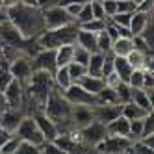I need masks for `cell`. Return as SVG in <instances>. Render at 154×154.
<instances>
[{
    "label": "cell",
    "instance_id": "obj_8",
    "mask_svg": "<svg viewBox=\"0 0 154 154\" xmlns=\"http://www.w3.org/2000/svg\"><path fill=\"white\" fill-rule=\"evenodd\" d=\"M61 93L65 95V98H67L72 106H80V104H84V106H93V104H97V95L85 91L84 87L80 84H76V82H72L67 89H63Z\"/></svg>",
    "mask_w": 154,
    "mask_h": 154
},
{
    "label": "cell",
    "instance_id": "obj_54",
    "mask_svg": "<svg viewBox=\"0 0 154 154\" xmlns=\"http://www.w3.org/2000/svg\"><path fill=\"white\" fill-rule=\"evenodd\" d=\"M23 4H28V6H37V0H20Z\"/></svg>",
    "mask_w": 154,
    "mask_h": 154
},
{
    "label": "cell",
    "instance_id": "obj_3",
    "mask_svg": "<svg viewBox=\"0 0 154 154\" xmlns=\"http://www.w3.org/2000/svg\"><path fill=\"white\" fill-rule=\"evenodd\" d=\"M54 78H52V72L48 71H34L32 76L28 78V82L24 84V93H28V98L34 106H37V112H43L45 108V100L47 97L50 95V91L54 89Z\"/></svg>",
    "mask_w": 154,
    "mask_h": 154
},
{
    "label": "cell",
    "instance_id": "obj_42",
    "mask_svg": "<svg viewBox=\"0 0 154 154\" xmlns=\"http://www.w3.org/2000/svg\"><path fill=\"white\" fill-rule=\"evenodd\" d=\"M130 87H143V69H134L128 78Z\"/></svg>",
    "mask_w": 154,
    "mask_h": 154
},
{
    "label": "cell",
    "instance_id": "obj_43",
    "mask_svg": "<svg viewBox=\"0 0 154 154\" xmlns=\"http://www.w3.org/2000/svg\"><path fill=\"white\" fill-rule=\"evenodd\" d=\"M130 17H132V13H115L112 17H108V20H112V23L117 24V26H128L130 24Z\"/></svg>",
    "mask_w": 154,
    "mask_h": 154
},
{
    "label": "cell",
    "instance_id": "obj_11",
    "mask_svg": "<svg viewBox=\"0 0 154 154\" xmlns=\"http://www.w3.org/2000/svg\"><path fill=\"white\" fill-rule=\"evenodd\" d=\"M8 65H9V71H11L13 78L19 80L23 85L28 82V78L32 76V72H34V67H32V58L26 56V54H24V56L13 58L11 61H8Z\"/></svg>",
    "mask_w": 154,
    "mask_h": 154
},
{
    "label": "cell",
    "instance_id": "obj_24",
    "mask_svg": "<svg viewBox=\"0 0 154 154\" xmlns=\"http://www.w3.org/2000/svg\"><path fill=\"white\" fill-rule=\"evenodd\" d=\"M102 61H104V54L102 52H91L89 61H87V65H85L87 74L100 76V78H102Z\"/></svg>",
    "mask_w": 154,
    "mask_h": 154
},
{
    "label": "cell",
    "instance_id": "obj_40",
    "mask_svg": "<svg viewBox=\"0 0 154 154\" xmlns=\"http://www.w3.org/2000/svg\"><path fill=\"white\" fill-rule=\"evenodd\" d=\"M104 26H106V19H91V20H87V23L80 24L82 30H89V32H95V34L104 30Z\"/></svg>",
    "mask_w": 154,
    "mask_h": 154
},
{
    "label": "cell",
    "instance_id": "obj_20",
    "mask_svg": "<svg viewBox=\"0 0 154 154\" xmlns=\"http://www.w3.org/2000/svg\"><path fill=\"white\" fill-rule=\"evenodd\" d=\"M149 19H150V13L141 11V9H136V11L132 13V17H130V24H128V28H130V32H132V37L141 34L143 28L147 26Z\"/></svg>",
    "mask_w": 154,
    "mask_h": 154
},
{
    "label": "cell",
    "instance_id": "obj_4",
    "mask_svg": "<svg viewBox=\"0 0 154 154\" xmlns=\"http://www.w3.org/2000/svg\"><path fill=\"white\" fill-rule=\"evenodd\" d=\"M78 30L80 26L76 23H69L58 28H47L37 35V43L41 48H54V50L61 45H74Z\"/></svg>",
    "mask_w": 154,
    "mask_h": 154
},
{
    "label": "cell",
    "instance_id": "obj_5",
    "mask_svg": "<svg viewBox=\"0 0 154 154\" xmlns=\"http://www.w3.org/2000/svg\"><path fill=\"white\" fill-rule=\"evenodd\" d=\"M15 136H19L20 139H24V141H30V143H34V145H41L43 141H45V137H43V134H41V130H39V126H37V123H35V119H34V115H24L23 117V121L19 123V126H17V130L13 132Z\"/></svg>",
    "mask_w": 154,
    "mask_h": 154
},
{
    "label": "cell",
    "instance_id": "obj_30",
    "mask_svg": "<svg viewBox=\"0 0 154 154\" xmlns=\"http://www.w3.org/2000/svg\"><path fill=\"white\" fill-rule=\"evenodd\" d=\"M11 80H13V74H11V71H9L8 61L6 60H0V93H2L6 87L11 84Z\"/></svg>",
    "mask_w": 154,
    "mask_h": 154
},
{
    "label": "cell",
    "instance_id": "obj_22",
    "mask_svg": "<svg viewBox=\"0 0 154 154\" xmlns=\"http://www.w3.org/2000/svg\"><path fill=\"white\" fill-rule=\"evenodd\" d=\"M76 84H80L85 91H89V93H93V95H97V93L106 85L104 78H100V76H91V74H87V72L82 76V78L76 80Z\"/></svg>",
    "mask_w": 154,
    "mask_h": 154
},
{
    "label": "cell",
    "instance_id": "obj_31",
    "mask_svg": "<svg viewBox=\"0 0 154 154\" xmlns=\"http://www.w3.org/2000/svg\"><path fill=\"white\" fill-rule=\"evenodd\" d=\"M115 91H117V98H119V104H126L132 100V87L126 82H119L115 85Z\"/></svg>",
    "mask_w": 154,
    "mask_h": 154
},
{
    "label": "cell",
    "instance_id": "obj_28",
    "mask_svg": "<svg viewBox=\"0 0 154 154\" xmlns=\"http://www.w3.org/2000/svg\"><path fill=\"white\" fill-rule=\"evenodd\" d=\"M97 104H119V98H117L115 87L104 85L102 89L97 93Z\"/></svg>",
    "mask_w": 154,
    "mask_h": 154
},
{
    "label": "cell",
    "instance_id": "obj_10",
    "mask_svg": "<svg viewBox=\"0 0 154 154\" xmlns=\"http://www.w3.org/2000/svg\"><path fill=\"white\" fill-rule=\"evenodd\" d=\"M132 139L126 136H106L100 143H97L93 150L97 152H108V154H117V152H125L130 147Z\"/></svg>",
    "mask_w": 154,
    "mask_h": 154
},
{
    "label": "cell",
    "instance_id": "obj_38",
    "mask_svg": "<svg viewBox=\"0 0 154 154\" xmlns=\"http://www.w3.org/2000/svg\"><path fill=\"white\" fill-rule=\"evenodd\" d=\"M19 141H20V137L15 136V134H11V136H9V139L4 143L2 147H0V154H15Z\"/></svg>",
    "mask_w": 154,
    "mask_h": 154
},
{
    "label": "cell",
    "instance_id": "obj_49",
    "mask_svg": "<svg viewBox=\"0 0 154 154\" xmlns=\"http://www.w3.org/2000/svg\"><path fill=\"white\" fill-rule=\"evenodd\" d=\"M58 4V0H37V6L41 9H45V8H50V6H56Z\"/></svg>",
    "mask_w": 154,
    "mask_h": 154
},
{
    "label": "cell",
    "instance_id": "obj_7",
    "mask_svg": "<svg viewBox=\"0 0 154 154\" xmlns=\"http://www.w3.org/2000/svg\"><path fill=\"white\" fill-rule=\"evenodd\" d=\"M78 136H80V141L84 143V145H87L89 149H93L97 143H100L108 136L106 125H102V123H98V121L93 119L89 125H85L84 128L78 130Z\"/></svg>",
    "mask_w": 154,
    "mask_h": 154
},
{
    "label": "cell",
    "instance_id": "obj_21",
    "mask_svg": "<svg viewBox=\"0 0 154 154\" xmlns=\"http://www.w3.org/2000/svg\"><path fill=\"white\" fill-rule=\"evenodd\" d=\"M132 71H134V67L128 63L126 56H113V72L119 76L121 82L128 84V78H130Z\"/></svg>",
    "mask_w": 154,
    "mask_h": 154
},
{
    "label": "cell",
    "instance_id": "obj_1",
    "mask_svg": "<svg viewBox=\"0 0 154 154\" xmlns=\"http://www.w3.org/2000/svg\"><path fill=\"white\" fill-rule=\"evenodd\" d=\"M6 13H8V20L26 39H34L45 30L43 9L39 6H28L23 2H17L11 8H6Z\"/></svg>",
    "mask_w": 154,
    "mask_h": 154
},
{
    "label": "cell",
    "instance_id": "obj_9",
    "mask_svg": "<svg viewBox=\"0 0 154 154\" xmlns=\"http://www.w3.org/2000/svg\"><path fill=\"white\" fill-rule=\"evenodd\" d=\"M43 20H45V30L47 28H58V26H63V24L74 23V19L67 13V9L58 6V4L43 9Z\"/></svg>",
    "mask_w": 154,
    "mask_h": 154
},
{
    "label": "cell",
    "instance_id": "obj_35",
    "mask_svg": "<svg viewBox=\"0 0 154 154\" xmlns=\"http://www.w3.org/2000/svg\"><path fill=\"white\" fill-rule=\"evenodd\" d=\"M149 56V54H147ZM145 54H141V52H137V50H134L132 48L130 52H128V56H126V60H128V63L132 65L134 69H143V63H145Z\"/></svg>",
    "mask_w": 154,
    "mask_h": 154
},
{
    "label": "cell",
    "instance_id": "obj_12",
    "mask_svg": "<svg viewBox=\"0 0 154 154\" xmlns=\"http://www.w3.org/2000/svg\"><path fill=\"white\" fill-rule=\"evenodd\" d=\"M32 67H34V71H48L54 74V71L58 69L56 50L54 48H41L35 56H32Z\"/></svg>",
    "mask_w": 154,
    "mask_h": 154
},
{
    "label": "cell",
    "instance_id": "obj_16",
    "mask_svg": "<svg viewBox=\"0 0 154 154\" xmlns=\"http://www.w3.org/2000/svg\"><path fill=\"white\" fill-rule=\"evenodd\" d=\"M93 121V112H91V106H72V112H71V125L74 130H80L85 125H89Z\"/></svg>",
    "mask_w": 154,
    "mask_h": 154
},
{
    "label": "cell",
    "instance_id": "obj_44",
    "mask_svg": "<svg viewBox=\"0 0 154 154\" xmlns=\"http://www.w3.org/2000/svg\"><path fill=\"white\" fill-rule=\"evenodd\" d=\"M91 13H93V19H106L102 0H91Z\"/></svg>",
    "mask_w": 154,
    "mask_h": 154
},
{
    "label": "cell",
    "instance_id": "obj_41",
    "mask_svg": "<svg viewBox=\"0 0 154 154\" xmlns=\"http://www.w3.org/2000/svg\"><path fill=\"white\" fill-rule=\"evenodd\" d=\"M137 9L134 0H117V13H134Z\"/></svg>",
    "mask_w": 154,
    "mask_h": 154
},
{
    "label": "cell",
    "instance_id": "obj_46",
    "mask_svg": "<svg viewBox=\"0 0 154 154\" xmlns=\"http://www.w3.org/2000/svg\"><path fill=\"white\" fill-rule=\"evenodd\" d=\"M102 8H104V15L106 19L117 13V0H102Z\"/></svg>",
    "mask_w": 154,
    "mask_h": 154
},
{
    "label": "cell",
    "instance_id": "obj_26",
    "mask_svg": "<svg viewBox=\"0 0 154 154\" xmlns=\"http://www.w3.org/2000/svg\"><path fill=\"white\" fill-rule=\"evenodd\" d=\"M52 78H54V85H56L60 91L67 89V87H69V85L72 84L71 76H69V72H67V65H65V67H58L56 71H54Z\"/></svg>",
    "mask_w": 154,
    "mask_h": 154
},
{
    "label": "cell",
    "instance_id": "obj_19",
    "mask_svg": "<svg viewBox=\"0 0 154 154\" xmlns=\"http://www.w3.org/2000/svg\"><path fill=\"white\" fill-rule=\"evenodd\" d=\"M74 45H78L85 50H89V52H98L97 48V34L95 32H89V30H78V34H76V41H74Z\"/></svg>",
    "mask_w": 154,
    "mask_h": 154
},
{
    "label": "cell",
    "instance_id": "obj_15",
    "mask_svg": "<svg viewBox=\"0 0 154 154\" xmlns=\"http://www.w3.org/2000/svg\"><path fill=\"white\" fill-rule=\"evenodd\" d=\"M23 117H24V112L20 108H6L0 113V128H4L13 134L19 126V123L23 121Z\"/></svg>",
    "mask_w": 154,
    "mask_h": 154
},
{
    "label": "cell",
    "instance_id": "obj_2",
    "mask_svg": "<svg viewBox=\"0 0 154 154\" xmlns=\"http://www.w3.org/2000/svg\"><path fill=\"white\" fill-rule=\"evenodd\" d=\"M71 112H72V104L65 98V95L58 87H54L45 100L43 113L56 123L60 132H69V130H74L71 125Z\"/></svg>",
    "mask_w": 154,
    "mask_h": 154
},
{
    "label": "cell",
    "instance_id": "obj_56",
    "mask_svg": "<svg viewBox=\"0 0 154 154\" xmlns=\"http://www.w3.org/2000/svg\"><path fill=\"white\" fill-rule=\"evenodd\" d=\"M4 8V4H2V0H0V9H2Z\"/></svg>",
    "mask_w": 154,
    "mask_h": 154
},
{
    "label": "cell",
    "instance_id": "obj_34",
    "mask_svg": "<svg viewBox=\"0 0 154 154\" xmlns=\"http://www.w3.org/2000/svg\"><path fill=\"white\" fill-rule=\"evenodd\" d=\"M67 72H69V76H71V80L76 82L78 78H82V76L87 72V69H85V65H82V63L71 61V63L67 65Z\"/></svg>",
    "mask_w": 154,
    "mask_h": 154
},
{
    "label": "cell",
    "instance_id": "obj_36",
    "mask_svg": "<svg viewBox=\"0 0 154 154\" xmlns=\"http://www.w3.org/2000/svg\"><path fill=\"white\" fill-rule=\"evenodd\" d=\"M132 45H134V50L145 54V56H147V54H152V47L141 35H134V37H132Z\"/></svg>",
    "mask_w": 154,
    "mask_h": 154
},
{
    "label": "cell",
    "instance_id": "obj_32",
    "mask_svg": "<svg viewBox=\"0 0 154 154\" xmlns=\"http://www.w3.org/2000/svg\"><path fill=\"white\" fill-rule=\"evenodd\" d=\"M97 48L98 52H112V39H109V35L106 34V30H100V32H97Z\"/></svg>",
    "mask_w": 154,
    "mask_h": 154
},
{
    "label": "cell",
    "instance_id": "obj_39",
    "mask_svg": "<svg viewBox=\"0 0 154 154\" xmlns=\"http://www.w3.org/2000/svg\"><path fill=\"white\" fill-rule=\"evenodd\" d=\"M89 56H91V52L89 50H85L78 45H74V52H72V61L76 63H82V65H87V61H89Z\"/></svg>",
    "mask_w": 154,
    "mask_h": 154
},
{
    "label": "cell",
    "instance_id": "obj_17",
    "mask_svg": "<svg viewBox=\"0 0 154 154\" xmlns=\"http://www.w3.org/2000/svg\"><path fill=\"white\" fill-rule=\"evenodd\" d=\"M34 119H35V123L41 130V134L43 137H45V141H52V139H56V136L60 134V130L56 126V123H54L52 119H48L43 112H35L34 113Z\"/></svg>",
    "mask_w": 154,
    "mask_h": 154
},
{
    "label": "cell",
    "instance_id": "obj_57",
    "mask_svg": "<svg viewBox=\"0 0 154 154\" xmlns=\"http://www.w3.org/2000/svg\"><path fill=\"white\" fill-rule=\"evenodd\" d=\"M0 60H2V58H0Z\"/></svg>",
    "mask_w": 154,
    "mask_h": 154
},
{
    "label": "cell",
    "instance_id": "obj_45",
    "mask_svg": "<svg viewBox=\"0 0 154 154\" xmlns=\"http://www.w3.org/2000/svg\"><path fill=\"white\" fill-rule=\"evenodd\" d=\"M112 71H113V54L106 52L104 54V61H102V78L106 74H109Z\"/></svg>",
    "mask_w": 154,
    "mask_h": 154
},
{
    "label": "cell",
    "instance_id": "obj_48",
    "mask_svg": "<svg viewBox=\"0 0 154 154\" xmlns=\"http://www.w3.org/2000/svg\"><path fill=\"white\" fill-rule=\"evenodd\" d=\"M85 2H89V0H58V6L65 8L69 4H85Z\"/></svg>",
    "mask_w": 154,
    "mask_h": 154
},
{
    "label": "cell",
    "instance_id": "obj_51",
    "mask_svg": "<svg viewBox=\"0 0 154 154\" xmlns=\"http://www.w3.org/2000/svg\"><path fill=\"white\" fill-rule=\"evenodd\" d=\"M6 108H8V102H6V98H4V93H0V113H2Z\"/></svg>",
    "mask_w": 154,
    "mask_h": 154
},
{
    "label": "cell",
    "instance_id": "obj_53",
    "mask_svg": "<svg viewBox=\"0 0 154 154\" xmlns=\"http://www.w3.org/2000/svg\"><path fill=\"white\" fill-rule=\"evenodd\" d=\"M17 2H20V0H2V4H4V8H11V6H15Z\"/></svg>",
    "mask_w": 154,
    "mask_h": 154
},
{
    "label": "cell",
    "instance_id": "obj_13",
    "mask_svg": "<svg viewBox=\"0 0 154 154\" xmlns=\"http://www.w3.org/2000/svg\"><path fill=\"white\" fill-rule=\"evenodd\" d=\"M121 109H123V104H93L91 106L93 119L98 121V123H102V125H108L109 121L119 117Z\"/></svg>",
    "mask_w": 154,
    "mask_h": 154
},
{
    "label": "cell",
    "instance_id": "obj_47",
    "mask_svg": "<svg viewBox=\"0 0 154 154\" xmlns=\"http://www.w3.org/2000/svg\"><path fill=\"white\" fill-rule=\"evenodd\" d=\"M80 8H82V4H69V6H65V9H67V13H69L72 19H74L76 15H78Z\"/></svg>",
    "mask_w": 154,
    "mask_h": 154
},
{
    "label": "cell",
    "instance_id": "obj_18",
    "mask_svg": "<svg viewBox=\"0 0 154 154\" xmlns=\"http://www.w3.org/2000/svg\"><path fill=\"white\" fill-rule=\"evenodd\" d=\"M128 130H130V121L125 115H119L106 125L108 136H126L128 137Z\"/></svg>",
    "mask_w": 154,
    "mask_h": 154
},
{
    "label": "cell",
    "instance_id": "obj_37",
    "mask_svg": "<svg viewBox=\"0 0 154 154\" xmlns=\"http://www.w3.org/2000/svg\"><path fill=\"white\" fill-rule=\"evenodd\" d=\"M15 154H39V147L34 145V143H30V141L20 139V141H19V145H17Z\"/></svg>",
    "mask_w": 154,
    "mask_h": 154
},
{
    "label": "cell",
    "instance_id": "obj_14",
    "mask_svg": "<svg viewBox=\"0 0 154 154\" xmlns=\"http://www.w3.org/2000/svg\"><path fill=\"white\" fill-rule=\"evenodd\" d=\"M4 93V98L8 102V108H23V102H24V85L20 84L19 80H11L6 89L2 91Z\"/></svg>",
    "mask_w": 154,
    "mask_h": 154
},
{
    "label": "cell",
    "instance_id": "obj_50",
    "mask_svg": "<svg viewBox=\"0 0 154 154\" xmlns=\"http://www.w3.org/2000/svg\"><path fill=\"white\" fill-rule=\"evenodd\" d=\"M9 136H11V132H8V130H4V128H0V147H2L4 143L9 139Z\"/></svg>",
    "mask_w": 154,
    "mask_h": 154
},
{
    "label": "cell",
    "instance_id": "obj_29",
    "mask_svg": "<svg viewBox=\"0 0 154 154\" xmlns=\"http://www.w3.org/2000/svg\"><path fill=\"white\" fill-rule=\"evenodd\" d=\"M150 113V112H149ZM121 115H125L128 121H132V119H141V117H145L147 115V112L143 108H139L137 104H134V102H126V104H123V109H121Z\"/></svg>",
    "mask_w": 154,
    "mask_h": 154
},
{
    "label": "cell",
    "instance_id": "obj_52",
    "mask_svg": "<svg viewBox=\"0 0 154 154\" xmlns=\"http://www.w3.org/2000/svg\"><path fill=\"white\" fill-rule=\"evenodd\" d=\"M6 20H8V13H6V8H2L0 9V24L6 23Z\"/></svg>",
    "mask_w": 154,
    "mask_h": 154
},
{
    "label": "cell",
    "instance_id": "obj_25",
    "mask_svg": "<svg viewBox=\"0 0 154 154\" xmlns=\"http://www.w3.org/2000/svg\"><path fill=\"white\" fill-rule=\"evenodd\" d=\"M134 48L132 37H117L112 41V54L113 56H128V52Z\"/></svg>",
    "mask_w": 154,
    "mask_h": 154
},
{
    "label": "cell",
    "instance_id": "obj_33",
    "mask_svg": "<svg viewBox=\"0 0 154 154\" xmlns=\"http://www.w3.org/2000/svg\"><path fill=\"white\" fill-rule=\"evenodd\" d=\"M93 19V13H91V0L89 2H85V4H82V8H80V11H78V15L74 17V23L76 24H84V23H87V20H91Z\"/></svg>",
    "mask_w": 154,
    "mask_h": 154
},
{
    "label": "cell",
    "instance_id": "obj_27",
    "mask_svg": "<svg viewBox=\"0 0 154 154\" xmlns=\"http://www.w3.org/2000/svg\"><path fill=\"white\" fill-rule=\"evenodd\" d=\"M72 52H74V45H61L56 48V65L58 67H65L72 61Z\"/></svg>",
    "mask_w": 154,
    "mask_h": 154
},
{
    "label": "cell",
    "instance_id": "obj_6",
    "mask_svg": "<svg viewBox=\"0 0 154 154\" xmlns=\"http://www.w3.org/2000/svg\"><path fill=\"white\" fill-rule=\"evenodd\" d=\"M0 39L4 41V45L6 47H11V48H17L20 52H24L26 47H28V43L30 39L23 37V34L9 23V20H6V23L0 24Z\"/></svg>",
    "mask_w": 154,
    "mask_h": 154
},
{
    "label": "cell",
    "instance_id": "obj_23",
    "mask_svg": "<svg viewBox=\"0 0 154 154\" xmlns=\"http://www.w3.org/2000/svg\"><path fill=\"white\" fill-rule=\"evenodd\" d=\"M132 102L143 108L147 113L152 112V97H149V93L141 87H132Z\"/></svg>",
    "mask_w": 154,
    "mask_h": 154
},
{
    "label": "cell",
    "instance_id": "obj_55",
    "mask_svg": "<svg viewBox=\"0 0 154 154\" xmlns=\"http://www.w3.org/2000/svg\"><path fill=\"white\" fill-rule=\"evenodd\" d=\"M134 2H136V6H139V4L143 2V0H134Z\"/></svg>",
    "mask_w": 154,
    "mask_h": 154
}]
</instances>
